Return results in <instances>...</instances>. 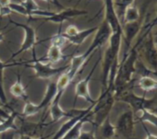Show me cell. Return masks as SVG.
Listing matches in <instances>:
<instances>
[{
  "mask_svg": "<svg viewBox=\"0 0 157 139\" xmlns=\"http://www.w3.org/2000/svg\"><path fill=\"white\" fill-rule=\"evenodd\" d=\"M29 67H32L34 72L36 78L43 79H49L58 74L64 73L66 70H67L69 65H64L59 67H54L51 66L50 64L41 62L37 57L35 53V49L33 48V60L31 61V64L27 65Z\"/></svg>",
  "mask_w": 157,
  "mask_h": 139,
  "instance_id": "1",
  "label": "cell"
},
{
  "mask_svg": "<svg viewBox=\"0 0 157 139\" xmlns=\"http://www.w3.org/2000/svg\"><path fill=\"white\" fill-rule=\"evenodd\" d=\"M116 101H121L123 102L129 104L134 115L138 114L140 112L143 110L151 111L155 103L154 99H146L144 96H138L133 92L132 90L124 92Z\"/></svg>",
  "mask_w": 157,
  "mask_h": 139,
  "instance_id": "2",
  "label": "cell"
},
{
  "mask_svg": "<svg viewBox=\"0 0 157 139\" xmlns=\"http://www.w3.org/2000/svg\"><path fill=\"white\" fill-rule=\"evenodd\" d=\"M134 113L132 110L123 112L117 119L116 127V134L121 139H133L134 134Z\"/></svg>",
  "mask_w": 157,
  "mask_h": 139,
  "instance_id": "3",
  "label": "cell"
},
{
  "mask_svg": "<svg viewBox=\"0 0 157 139\" xmlns=\"http://www.w3.org/2000/svg\"><path fill=\"white\" fill-rule=\"evenodd\" d=\"M95 35H94V38L90 45V47L86 50L85 53H83V55L86 57V58H90L93 53L100 49L101 47H103L106 42H109V39H110V36L112 34V31H111V28L109 26V24L104 20L103 22L101 23V25L98 27L97 31H95Z\"/></svg>",
  "mask_w": 157,
  "mask_h": 139,
  "instance_id": "4",
  "label": "cell"
},
{
  "mask_svg": "<svg viewBox=\"0 0 157 139\" xmlns=\"http://www.w3.org/2000/svg\"><path fill=\"white\" fill-rule=\"evenodd\" d=\"M61 28L59 29V32L52 38V43L48 49V52L45 56L42 58H38L41 62L47 64H56L65 58L62 53V46L67 42L61 35Z\"/></svg>",
  "mask_w": 157,
  "mask_h": 139,
  "instance_id": "5",
  "label": "cell"
},
{
  "mask_svg": "<svg viewBox=\"0 0 157 139\" xmlns=\"http://www.w3.org/2000/svg\"><path fill=\"white\" fill-rule=\"evenodd\" d=\"M138 51L140 52L145 58L151 70L157 71V47L154 45L151 33H149L139 45Z\"/></svg>",
  "mask_w": 157,
  "mask_h": 139,
  "instance_id": "6",
  "label": "cell"
},
{
  "mask_svg": "<svg viewBox=\"0 0 157 139\" xmlns=\"http://www.w3.org/2000/svg\"><path fill=\"white\" fill-rule=\"evenodd\" d=\"M10 20V23H12L13 25H15V26H17L19 28H21L24 31V40H23L20 49L16 53H14L12 54L11 58L13 59L16 56L20 55L21 53H25L26 51H28L30 49L34 48V45L37 42V38H36V31H35L34 28H33L32 26L27 25V24H21V23L16 22L11 19Z\"/></svg>",
  "mask_w": 157,
  "mask_h": 139,
  "instance_id": "7",
  "label": "cell"
},
{
  "mask_svg": "<svg viewBox=\"0 0 157 139\" xmlns=\"http://www.w3.org/2000/svg\"><path fill=\"white\" fill-rule=\"evenodd\" d=\"M142 21L141 19H140L137 21L133 22H128L125 23L122 25V30H123V38L122 41H124V53H123V58L125 59L127 55L128 54L130 49H131V43L133 40L136 38L138 33L140 32L141 29Z\"/></svg>",
  "mask_w": 157,
  "mask_h": 139,
  "instance_id": "8",
  "label": "cell"
},
{
  "mask_svg": "<svg viewBox=\"0 0 157 139\" xmlns=\"http://www.w3.org/2000/svg\"><path fill=\"white\" fill-rule=\"evenodd\" d=\"M119 52H116L107 46L103 58V72H102V91L107 89L110 70L114 64H119Z\"/></svg>",
  "mask_w": 157,
  "mask_h": 139,
  "instance_id": "9",
  "label": "cell"
},
{
  "mask_svg": "<svg viewBox=\"0 0 157 139\" xmlns=\"http://www.w3.org/2000/svg\"><path fill=\"white\" fill-rule=\"evenodd\" d=\"M100 60H101V59H99V60L94 64V65L93 66L91 72H90L83 79H82L81 81H78V82L77 83L76 88H75V99H74L73 106H75L76 101H77V100H78V98H82V99H84L87 102H89V103H91V104H93V103L95 102V101L93 100L92 97H91V94H90V91H89V83H90V81H91V79H92V77H93V75H94V71H95V69H96V67H97V65H98Z\"/></svg>",
  "mask_w": 157,
  "mask_h": 139,
  "instance_id": "10",
  "label": "cell"
},
{
  "mask_svg": "<svg viewBox=\"0 0 157 139\" xmlns=\"http://www.w3.org/2000/svg\"><path fill=\"white\" fill-rule=\"evenodd\" d=\"M105 3V20L109 24L112 32L122 31V25L121 22L117 17L114 0H104Z\"/></svg>",
  "mask_w": 157,
  "mask_h": 139,
  "instance_id": "11",
  "label": "cell"
},
{
  "mask_svg": "<svg viewBox=\"0 0 157 139\" xmlns=\"http://www.w3.org/2000/svg\"><path fill=\"white\" fill-rule=\"evenodd\" d=\"M88 12L85 10H81L78 9H74V8H68L66 9H63L60 12H55L51 17L49 18H44V21H49V22H53L56 24H60V26H62V23L68 19L74 18V17H78V16H82V15H86Z\"/></svg>",
  "mask_w": 157,
  "mask_h": 139,
  "instance_id": "12",
  "label": "cell"
},
{
  "mask_svg": "<svg viewBox=\"0 0 157 139\" xmlns=\"http://www.w3.org/2000/svg\"><path fill=\"white\" fill-rule=\"evenodd\" d=\"M95 102H96V101H95ZM95 102L93 103V104H91L90 107H88L87 109H83V111H82V113L78 114V115H76V116H74V117L69 118L66 123H64V124H62V126L58 129V131L53 135L52 139H60V138H61L66 133H67V132H68V131H69V130H70V129H71L78 121L82 120L84 117H86V116L92 112L94 106L95 105Z\"/></svg>",
  "mask_w": 157,
  "mask_h": 139,
  "instance_id": "13",
  "label": "cell"
},
{
  "mask_svg": "<svg viewBox=\"0 0 157 139\" xmlns=\"http://www.w3.org/2000/svg\"><path fill=\"white\" fill-rule=\"evenodd\" d=\"M89 59L86 58L83 53L82 54H78V55H73L70 61V64L69 67L67 70V74L69 75V77L71 78V79L73 80V79L76 77V75L81 71V69L82 67V65H84L87 61Z\"/></svg>",
  "mask_w": 157,
  "mask_h": 139,
  "instance_id": "14",
  "label": "cell"
},
{
  "mask_svg": "<svg viewBox=\"0 0 157 139\" xmlns=\"http://www.w3.org/2000/svg\"><path fill=\"white\" fill-rule=\"evenodd\" d=\"M92 112L84 117L82 120L78 121L67 133H66L60 139H78L81 135V133L82 132V127L86 123H92Z\"/></svg>",
  "mask_w": 157,
  "mask_h": 139,
  "instance_id": "15",
  "label": "cell"
},
{
  "mask_svg": "<svg viewBox=\"0 0 157 139\" xmlns=\"http://www.w3.org/2000/svg\"><path fill=\"white\" fill-rule=\"evenodd\" d=\"M97 29H98V27L95 26V27L89 28V29H86V30H83V31H80L76 35H74L72 37L66 38L65 40L67 42H69L70 43L76 45V46H80V45H82L85 42V40L90 35H92L94 32H95L97 31Z\"/></svg>",
  "mask_w": 157,
  "mask_h": 139,
  "instance_id": "16",
  "label": "cell"
},
{
  "mask_svg": "<svg viewBox=\"0 0 157 139\" xmlns=\"http://www.w3.org/2000/svg\"><path fill=\"white\" fill-rule=\"evenodd\" d=\"M97 129L99 130L100 134V137L98 139H113L116 135V127L111 123L109 116Z\"/></svg>",
  "mask_w": 157,
  "mask_h": 139,
  "instance_id": "17",
  "label": "cell"
},
{
  "mask_svg": "<svg viewBox=\"0 0 157 139\" xmlns=\"http://www.w3.org/2000/svg\"><path fill=\"white\" fill-rule=\"evenodd\" d=\"M57 94V88H56V83L54 82V81H51L48 86H47V90H46V92L43 98V100L41 101V102L38 104L41 111L42 110H44L47 108V106L49 104L52 103V101H54V99L56 98Z\"/></svg>",
  "mask_w": 157,
  "mask_h": 139,
  "instance_id": "18",
  "label": "cell"
},
{
  "mask_svg": "<svg viewBox=\"0 0 157 139\" xmlns=\"http://www.w3.org/2000/svg\"><path fill=\"white\" fill-rule=\"evenodd\" d=\"M45 125H48V124H45ZM45 125L41 123H31V122H22L21 126L18 127V132H21V134L33 136L36 132L40 131Z\"/></svg>",
  "mask_w": 157,
  "mask_h": 139,
  "instance_id": "19",
  "label": "cell"
},
{
  "mask_svg": "<svg viewBox=\"0 0 157 139\" xmlns=\"http://www.w3.org/2000/svg\"><path fill=\"white\" fill-rule=\"evenodd\" d=\"M140 19V11H139L138 8L136 7V5L132 4L131 6H129L128 8L126 9L124 15H123V18H122L121 25H123L125 23H128V22L137 21Z\"/></svg>",
  "mask_w": 157,
  "mask_h": 139,
  "instance_id": "20",
  "label": "cell"
},
{
  "mask_svg": "<svg viewBox=\"0 0 157 139\" xmlns=\"http://www.w3.org/2000/svg\"><path fill=\"white\" fill-rule=\"evenodd\" d=\"M18 116H19L18 112L13 111L10 114V116L7 119H5V121L3 123H0V134H2L3 132H6L8 130H11V129L18 132V125H17V123H15Z\"/></svg>",
  "mask_w": 157,
  "mask_h": 139,
  "instance_id": "21",
  "label": "cell"
},
{
  "mask_svg": "<svg viewBox=\"0 0 157 139\" xmlns=\"http://www.w3.org/2000/svg\"><path fill=\"white\" fill-rule=\"evenodd\" d=\"M140 112H141L140 115L134 116L135 122H140V123L148 122V123H152L157 128V114L156 113L152 112L150 110H143V111H141Z\"/></svg>",
  "mask_w": 157,
  "mask_h": 139,
  "instance_id": "22",
  "label": "cell"
},
{
  "mask_svg": "<svg viewBox=\"0 0 157 139\" xmlns=\"http://www.w3.org/2000/svg\"><path fill=\"white\" fill-rule=\"evenodd\" d=\"M10 94L15 98H24L26 97V88L21 83V75H18V79L15 83L10 89Z\"/></svg>",
  "mask_w": 157,
  "mask_h": 139,
  "instance_id": "23",
  "label": "cell"
},
{
  "mask_svg": "<svg viewBox=\"0 0 157 139\" xmlns=\"http://www.w3.org/2000/svg\"><path fill=\"white\" fill-rule=\"evenodd\" d=\"M138 86L145 92L157 90V80L147 76L140 77V79L138 81Z\"/></svg>",
  "mask_w": 157,
  "mask_h": 139,
  "instance_id": "24",
  "label": "cell"
},
{
  "mask_svg": "<svg viewBox=\"0 0 157 139\" xmlns=\"http://www.w3.org/2000/svg\"><path fill=\"white\" fill-rule=\"evenodd\" d=\"M71 81H72V79L69 77V75L67 74V71L62 73L61 76L58 78V80L56 82V88H57V94L56 95L62 96Z\"/></svg>",
  "mask_w": 157,
  "mask_h": 139,
  "instance_id": "25",
  "label": "cell"
},
{
  "mask_svg": "<svg viewBox=\"0 0 157 139\" xmlns=\"http://www.w3.org/2000/svg\"><path fill=\"white\" fill-rule=\"evenodd\" d=\"M134 2H135V0H114L115 9H116V11H117L119 20H120V19L123 18L126 9L128 8L129 6H131L132 4H134Z\"/></svg>",
  "mask_w": 157,
  "mask_h": 139,
  "instance_id": "26",
  "label": "cell"
},
{
  "mask_svg": "<svg viewBox=\"0 0 157 139\" xmlns=\"http://www.w3.org/2000/svg\"><path fill=\"white\" fill-rule=\"evenodd\" d=\"M8 65L6 63H3L1 60H0V101H1L3 104L7 103V96L5 94V90H4V70Z\"/></svg>",
  "mask_w": 157,
  "mask_h": 139,
  "instance_id": "27",
  "label": "cell"
},
{
  "mask_svg": "<svg viewBox=\"0 0 157 139\" xmlns=\"http://www.w3.org/2000/svg\"><path fill=\"white\" fill-rule=\"evenodd\" d=\"M40 111H41V109H40L38 104H34L31 101H28L25 103V105L23 107V111H22L21 115L24 117H29V116H32V115L38 113Z\"/></svg>",
  "mask_w": 157,
  "mask_h": 139,
  "instance_id": "28",
  "label": "cell"
},
{
  "mask_svg": "<svg viewBox=\"0 0 157 139\" xmlns=\"http://www.w3.org/2000/svg\"><path fill=\"white\" fill-rule=\"evenodd\" d=\"M21 4L25 8L29 16H34V13L40 9L34 0H24V1H21Z\"/></svg>",
  "mask_w": 157,
  "mask_h": 139,
  "instance_id": "29",
  "label": "cell"
},
{
  "mask_svg": "<svg viewBox=\"0 0 157 139\" xmlns=\"http://www.w3.org/2000/svg\"><path fill=\"white\" fill-rule=\"evenodd\" d=\"M10 9H11V11H14V12H17L21 15H23V16H26V17H29L28 15V12L27 10L25 9V8L21 5V4H16V3H10Z\"/></svg>",
  "mask_w": 157,
  "mask_h": 139,
  "instance_id": "30",
  "label": "cell"
},
{
  "mask_svg": "<svg viewBox=\"0 0 157 139\" xmlns=\"http://www.w3.org/2000/svg\"><path fill=\"white\" fill-rule=\"evenodd\" d=\"M16 134H17V131L15 130H8L6 132H3L1 134V137L0 139H15V136H16Z\"/></svg>",
  "mask_w": 157,
  "mask_h": 139,
  "instance_id": "31",
  "label": "cell"
},
{
  "mask_svg": "<svg viewBox=\"0 0 157 139\" xmlns=\"http://www.w3.org/2000/svg\"><path fill=\"white\" fill-rule=\"evenodd\" d=\"M78 139H97L95 133L94 131L92 132H82Z\"/></svg>",
  "mask_w": 157,
  "mask_h": 139,
  "instance_id": "32",
  "label": "cell"
},
{
  "mask_svg": "<svg viewBox=\"0 0 157 139\" xmlns=\"http://www.w3.org/2000/svg\"><path fill=\"white\" fill-rule=\"evenodd\" d=\"M11 9L10 7H0V17H6L11 13Z\"/></svg>",
  "mask_w": 157,
  "mask_h": 139,
  "instance_id": "33",
  "label": "cell"
},
{
  "mask_svg": "<svg viewBox=\"0 0 157 139\" xmlns=\"http://www.w3.org/2000/svg\"><path fill=\"white\" fill-rule=\"evenodd\" d=\"M142 123V127H143V129H144V131L146 132V134H147V136H146L145 139H157V135L151 134L150 133V131L148 130V128L145 126V124H144L143 123Z\"/></svg>",
  "mask_w": 157,
  "mask_h": 139,
  "instance_id": "34",
  "label": "cell"
},
{
  "mask_svg": "<svg viewBox=\"0 0 157 139\" xmlns=\"http://www.w3.org/2000/svg\"><path fill=\"white\" fill-rule=\"evenodd\" d=\"M50 135H46V136H42V137H33V136H30V135H26V134H21L19 139H46L48 138Z\"/></svg>",
  "mask_w": 157,
  "mask_h": 139,
  "instance_id": "35",
  "label": "cell"
},
{
  "mask_svg": "<svg viewBox=\"0 0 157 139\" xmlns=\"http://www.w3.org/2000/svg\"><path fill=\"white\" fill-rule=\"evenodd\" d=\"M42 1H44V2H47V3L54 4V5H56L57 8H63L62 4L58 1V0H42Z\"/></svg>",
  "mask_w": 157,
  "mask_h": 139,
  "instance_id": "36",
  "label": "cell"
},
{
  "mask_svg": "<svg viewBox=\"0 0 157 139\" xmlns=\"http://www.w3.org/2000/svg\"><path fill=\"white\" fill-rule=\"evenodd\" d=\"M11 0H0V7H9Z\"/></svg>",
  "mask_w": 157,
  "mask_h": 139,
  "instance_id": "37",
  "label": "cell"
},
{
  "mask_svg": "<svg viewBox=\"0 0 157 139\" xmlns=\"http://www.w3.org/2000/svg\"><path fill=\"white\" fill-rule=\"evenodd\" d=\"M157 24V8H156V17H155V19L147 26L148 28H150V29H152V27L154 26V25H156Z\"/></svg>",
  "mask_w": 157,
  "mask_h": 139,
  "instance_id": "38",
  "label": "cell"
},
{
  "mask_svg": "<svg viewBox=\"0 0 157 139\" xmlns=\"http://www.w3.org/2000/svg\"><path fill=\"white\" fill-rule=\"evenodd\" d=\"M151 36H152V40H153L154 45L157 47V31H156L153 34H151Z\"/></svg>",
  "mask_w": 157,
  "mask_h": 139,
  "instance_id": "39",
  "label": "cell"
},
{
  "mask_svg": "<svg viewBox=\"0 0 157 139\" xmlns=\"http://www.w3.org/2000/svg\"><path fill=\"white\" fill-rule=\"evenodd\" d=\"M151 112H154V113H157V106L156 107H153V109L151 110Z\"/></svg>",
  "mask_w": 157,
  "mask_h": 139,
  "instance_id": "40",
  "label": "cell"
},
{
  "mask_svg": "<svg viewBox=\"0 0 157 139\" xmlns=\"http://www.w3.org/2000/svg\"><path fill=\"white\" fill-rule=\"evenodd\" d=\"M5 121V118H3L1 115H0V123H3Z\"/></svg>",
  "mask_w": 157,
  "mask_h": 139,
  "instance_id": "41",
  "label": "cell"
},
{
  "mask_svg": "<svg viewBox=\"0 0 157 139\" xmlns=\"http://www.w3.org/2000/svg\"><path fill=\"white\" fill-rule=\"evenodd\" d=\"M82 1V0H78V2H81ZM103 1H104V0H103Z\"/></svg>",
  "mask_w": 157,
  "mask_h": 139,
  "instance_id": "42",
  "label": "cell"
},
{
  "mask_svg": "<svg viewBox=\"0 0 157 139\" xmlns=\"http://www.w3.org/2000/svg\"><path fill=\"white\" fill-rule=\"evenodd\" d=\"M97 139H98V138H97Z\"/></svg>",
  "mask_w": 157,
  "mask_h": 139,
  "instance_id": "43",
  "label": "cell"
}]
</instances>
